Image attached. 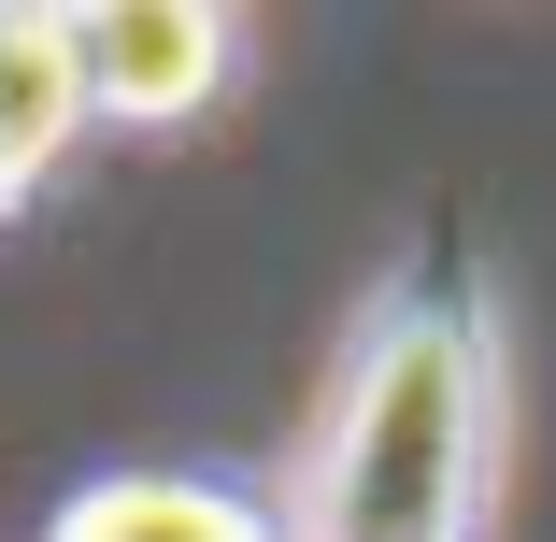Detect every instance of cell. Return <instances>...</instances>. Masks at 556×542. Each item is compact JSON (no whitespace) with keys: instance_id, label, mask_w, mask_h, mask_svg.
I'll return each instance as SVG.
<instances>
[{"instance_id":"cell-1","label":"cell","mask_w":556,"mask_h":542,"mask_svg":"<svg viewBox=\"0 0 556 542\" xmlns=\"http://www.w3.org/2000/svg\"><path fill=\"white\" fill-rule=\"evenodd\" d=\"M471 486H485V343L457 314H400L328 428L314 542H457Z\"/></svg>"},{"instance_id":"cell-2","label":"cell","mask_w":556,"mask_h":542,"mask_svg":"<svg viewBox=\"0 0 556 542\" xmlns=\"http://www.w3.org/2000/svg\"><path fill=\"white\" fill-rule=\"evenodd\" d=\"M72 86L115 100V115H186L229 72V15H186V0H115V15H58Z\"/></svg>"},{"instance_id":"cell-3","label":"cell","mask_w":556,"mask_h":542,"mask_svg":"<svg viewBox=\"0 0 556 542\" xmlns=\"http://www.w3.org/2000/svg\"><path fill=\"white\" fill-rule=\"evenodd\" d=\"M72 115H86V86H72L58 15H0V186H29Z\"/></svg>"},{"instance_id":"cell-4","label":"cell","mask_w":556,"mask_h":542,"mask_svg":"<svg viewBox=\"0 0 556 542\" xmlns=\"http://www.w3.org/2000/svg\"><path fill=\"white\" fill-rule=\"evenodd\" d=\"M58 542H271L243 500H214V486H172V471H129V486H86L58 514Z\"/></svg>"}]
</instances>
